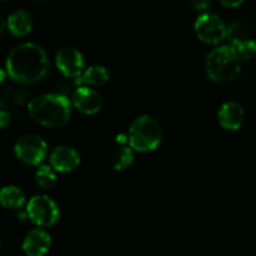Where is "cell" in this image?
Here are the masks:
<instances>
[{
	"mask_svg": "<svg viewBox=\"0 0 256 256\" xmlns=\"http://www.w3.org/2000/svg\"><path fill=\"white\" fill-rule=\"evenodd\" d=\"M49 70L46 52L35 42H22L12 48L5 60V72L12 82L34 85L42 82Z\"/></svg>",
	"mask_w": 256,
	"mask_h": 256,
	"instance_id": "obj_1",
	"label": "cell"
},
{
	"mask_svg": "<svg viewBox=\"0 0 256 256\" xmlns=\"http://www.w3.org/2000/svg\"><path fill=\"white\" fill-rule=\"evenodd\" d=\"M72 102L62 94H44L28 102L29 116L45 128H62L72 116Z\"/></svg>",
	"mask_w": 256,
	"mask_h": 256,
	"instance_id": "obj_2",
	"label": "cell"
},
{
	"mask_svg": "<svg viewBox=\"0 0 256 256\" xmlns=\"http://www.w3.org/2000/svg\"><path fill=\"white\" fill-rule=\"evenodd\" d=\"M205 70L210 80L219 84L234 82L242 72V60L234 48L220 45L208 54Z\"/></svg>",
	"mask_w": 256,
	"mask_h": 256,
	"instance_id": "obj_3",
	"label": "cell"
},
{
	"mask_svg": "<svg viewBox=\"0 0 256 256\" xmlns=\"http://www.w3.org/2000/svg\"><path fill=\"white\" fill-rule=\"evenodd\" d=\"M162 129L155 118L140 115L132 122L128 132L129 145L134 152H150L156 150L162 142Z\"/></svg>",
	"mask_w": 256,
	"mask_h": 256,
	"instance_id": "obj_4",
	"label": "cell"
},
{
	"mask_svg": "<svg viewBox=\"0 0 256 256\" xmlns=\"http://www.w3.org/2000/svg\"><path fill=\"white\" fill-rule=\"evenodd\" d=\"M28 218L38 228L54 226L60 218V210L54 199L44 194L35 195L26 202Z\"/></svg>",
	"mask_w": 256,
	"mask_h": 256,
	"instance_id": "obj_5",
	"label": "cell"
},
{
	"mask_svg": "<svg viewBox=\"0 0 256 256\" xmlns=\"http://www.w3.org/2000/svg\"><path fill=\"white\" fill-rule=\"evenodd\" d=\"M15 158L29 166H40L48 155V145L36 134H25L18 138L14 144Z\"/></svg>",
	"mask_w": 256,
	"mask_h": 256,
	"instance_id": "obj_6",
	"label": "cell"
},
{
	"mask_svg": "<svg viewBox=\"0 0 256 256\" xmlns=\"http://www.w3.org/2000/svg\"><path fill=\"white\" fill-rule=\"evenodd\" d=\"M194 30L199 40L209 45H218L226 39V24L214 12L200 14L195 20Z\"/></svg>",
	"mask_w": 256,
	"mask_h": 256,
	"instance_id": "obj_7",
	"label": "cell"
},
{
	"mask_svg": "<svg viewBox=\"0 0 256 256\" xmlns=\"http://www.w3.org/2000/svg\"><path fill=\"white\" fill-rule=\"evenodd\" d=\"M55 64L64 76L74 79L82 76L84 70L86 69L84 55L72 46H65L58 50L55 55Z\"/></svg>",
	"mask_w": 256,
	"mask_h": 256,
	"instance_id": "obj_8",
	"label": "cell"
},
{
	"mask_svg": "<svg viewBox=\"0 0 256 256\" xmlns=\"http://www.w3.org/2000/svg\"><path fill=\"white\" fill-rule=\"evenodd\" d=\"M72 105L82 114L94 115L102 110V95L90 86H78L72 95Z\"/></svg>",
	"mask_w": 256,
	"mask_h": 256,
	"instance_id": "obj_9",
	"label": "cell"
},
{
	"mask_svg": "<svg viewBox=\"0 0 256 256\" xmlns=\"http://www.w3.org/2000/svg\"><path fill=\"white\" fill-rule=\"evenodd\" d=\"M50 166L58 172L66 174L72 172L80 165V155L74 148L62 145L56 146L49 156Z\"/></svg>",
	"mask_w": 256,
	"mask_h": 256,
	"instance_id": "obj_10",
	"label": "cell"
},
{
	"mask_svg": "<svg viewBox=\"0 0 256 256\" xmlns=\"http://www.w3.org/2000/svg\"><path fill=\"white\" fill-rule=\"evenodd\" d=\"M52 248V236L42 228L32 229L25 235L22 249L26 256H44Z\"/></svg>",
	"mask_w": 256,
	"mask_h": 256,
	"instance_id": "obj_11",
	"label": "cell"
},
{
	"mask_svg": "<svg viewBox=\"0 0 256 256\" xmlns=\"http://www.w3.org/2000/svg\"><path fill=\"white\" fill-rule=\"evenodd\" d=\"M218 119L225 130L236 132L245 122V110L239 102H226L220 106Z\"/></svg>",
	"mask_w": 256,
	"mask_h": 256,
	"instance_id": "obj_12",
	"label": "cell"
},
{
	"mask_svg": "<svg viewBox=\"0 0 256 256\" xmlns=\"http://www.w3.org/2000/svg\"><path fill=\"white\" fill-rule=\"evenodd\" d=\"M34 22L26 10L18 9L12 12L6 19V29L15 38H24L32 32Z\"/></svg>",
	"mask_w": 256,
	"mask_h": 256,
	"instance_id": "obj_13",
	"label": "cell"
},
{
	"mask_svg": "<svg viewBox=\"0 0 256 256\" xmlns=\"http://www.w3.org/2000/svg\"><path fill=\"white\" fill-rule=\"evenodd\" d=\"M26 204L24 192L15 185H6L0 189V205L8 210H22Z\"/></svg>",
	"mask_w": 256,
	"mask_h": 256,
	"instance_id": "obj_14",
	"label": "cell"
},
{
	"mask_svg": "<svg viewBox=\"0 0 256 256\" xmlns=\"http://www.w3.org/2000/svg\"><path fill=\"white\" fill-rule=\"evenodd\" d=\"M80 82L85 86L90 88H102L109 82L110 72L105 66L99 64L90 65L84 70L82 75L80 76Z\"/></svg>",
	"mask_w": 256,
	"mask_h": 256,
	"instance_id": "obj_15",
	"label": "cell"
},
{
	"mask_svg": "<svg viewBox=\"0 0 256 256\" xmlns=\"http://www.w3.org/2000/svg\"><path fill=\"white\" fill-rule=\"evenodd\" d=\"M252 32L250 28L242 22H234L228 26L226 40L230 46H236L242 42L252 40Z\"/></svg>",
	"mask_w": 256,
	"mask_h": 256,
	"instance_id": "obj_16",
	"label": "cell"
},
{
	"mask_svg": "<svg viewBox=\"0 0 256 256\" xmlns=\"http://www.w3.org/2000/svg\"><path fill=\"white\" fill-rule=\"evenodd\" d=\"M110 162H112V169L116 172H124L129 169L134 162V150L130 146L122 145L112 154Z\"/></svg>",
	"mask_w": 256,
	"mask_h": 256,
	"instance_id": "obj_17",
	"label": "cell"
},
{
	"mask_svg": "<svg viewBox=\"0 0 256 256\" xmlns=\"http://www.w3.org/2000/svg\"><path fill=\"white\" fill-rule=\"evenodd\" d=\"M34 180L42 189H50L56 182V172L50 165H40L35 172Z\"/></svg>",
	"mask_w": 256,
	"mask_h": 256,
	"instance_id": "obj_18",
	"label": "cell"
},
{
	"mask_svg": "<svg viewBox=\"0 0 256 256\" xmlns=\"http://www.w3.org/2000/svg\"><path fill=\"white\" fill-rule=\"evenodd\" d=\"M234 50L236 52L238 56L240 58L242 62H245V60L254 59L256 56V40H249V42H242V44L236 45V46H232Z\"/></svg>",
	"mask_w": 256,
	"mask_h": 256,
	"instance_id": "obj_19",
	"label": "cell"
},
{
	"mask_svg": "<svg viewBox=\"0 0 256 256\" xmlns=\"http://www.w3.org/2000/svg\"><path fill=\"white\" fill-rule=\"evenodd\" d=\"M188 2L196 12H204L210 5V0H188Z\"/></svg>",
	"mask_w": 256,
	"mask_h": 256,
	"instance_id": "obj_20",
	"label": "cell"
},
{
	"mask_svg": "<svg viewBox=\"0 0 256 256\" xmlns=\"http://www.w3.org/2000/svg\"><path fill=\"white\" fill-rule=\"evenodd\" d=\"M10 122H12V115H10V112L4 109H0V130L9 126Z\"/></svg>",
	"mask_w": 256,
	"mask_h": 256,
	"instance_id": "obj_21",
	"label": "cell"
},
{
	"mask_svg": "<svg viewBox=\"0 0 256 256\" xmlns=\"http://www.w3.org/2000/svg\"><path fill=\"white\" fill-rule=\"evenodd\" d=\"M219 2L226 8H236L242 5L245 0H219Z\"/></svg>",
	"mask_w": 256,
	"mask_h": 256,
	"instance_id": "obj_22",
	"label": "cell"
},
{
	"mask_svg": "<svg viewBox=\"0 0 256 256\" xmlns=\"http://www.w3.org/2000/svg\"><path fill=\"white\" fill-rule=\"evenodd\" d=\"M5 29H6V20L0 15V34H2Z\"/></svg>",
	"mask_w": 256,
	"mask_h": 256,
	"instance_id": "obj_23",
	"label": "cell"
},
{
	"mask_svg": "<svg viewBox=\"0 0 256 256\" xmlns=\"http://www.w3.org/2000/svg\"><path fill=\"white\" fill-rule=\"evenodd\" d=\"M6 78H8V74L6 72H5V69H2V68H0V85L5 82Z\"/></svg>",
	"mask_w": 256,
	"mask_h": 256,
	"instance_id": "obj_24",
	"label": "cell"
},
{
	"mask_svg": "<svg viewBox=\"0 0 256 256\" xmlns=\"http://www.w3.org/2000/svg\"><path fill=\"white\" fill-rule=\"evenodd\" d=\"M0 249H2V236H0Z\"/></svg>",
	"mask_w": 256,
	"mask_h": 256,
	"instance_id": "obj_25",
	"label": "cell"
},
{
	"mask_svg": "<svg viewBox=\"0 0 256 256\" xmlns=\"http://www.w3.org/2000/svg\"><path fill=\"white\" fill-rule=\"evenodd\" d=\"M36 2H42V0H36Z\"/></svg>",
	"mask_w": 256,
	"mask_h": 256,
	"instance_id": "obj_26",
	"label": "cell"
},
{
	"mask_svg": "<svg viewBox=\"0 0 256 256\" xmlns=\"http://www.w3.org/2000/svg\"><path fill=\"white\" fill-rule=\"evenodd\" d=\"M4 2H5V0H4Z\"/></svg>",
	"mask_w": 256,
	"mask_h": 256,
	"instance_id": "obj_27",
	"label": "cell"
}]
</instances>
